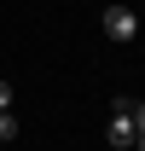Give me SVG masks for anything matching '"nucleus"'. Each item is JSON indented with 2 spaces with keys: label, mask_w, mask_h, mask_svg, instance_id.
Listing matches in <instances>:
<instances>
[{
  "label": "nucleus",
  "mask_w": 145,
  "mask_h": 151,
  "mask_svg": "<svg viewBox=\"0 0 145 151\" xmlns=\"http://www.w3.org/2000/svg\"><path fill=\"white\" fill-rule=\"evenodd\" d=\"M105 139L116 151L134 145V99H110V122H105Z\"/></svg>",
  "instance_id": "nucleus-1"
},
{
  "label": "nucleus",
  "mask_w": 145,
  "mask_h": 151,
  "mask_svg": "<svg viewBox=\"0 0 145 151\" xmlns=\"http://www.w3.org/2000/svg\"><path fill=\"white\" fill-rule=\"evenodd\" d=\"M99 29H105L110 41H134V35H139V18H134L128 6H110L105 18H99Z\"/></svg>",
  "instance_id": "nucleus-2"
},
{
  "label": "nucleus",
  "mask_w": 145,
  "mask_h": 151,
  "mask_svg": "<svg viewBox=\"0 0 145 151\" xmlns=\"http://www.w3.org/2000/svg\"><path fill=\"white\" fill-rule=\"evenodd\" d=\"M6 139H18V116L12 111H0V145H6Z\"/></svg>",
  "instance_id": "nucleus-3"
},
{
  "label": "nucleus",
  "mask_w": 145,
  "mask_h": 151,
  "mask_svg": "<svg viewBox=\"0 0 145 151\" xmlns=\"http://www.w3.org/2000/svg\"><path fill=\"white\" fill-rule=\"evenodd\" d=\"M134 139H145V105L134 99Z\"/></svg>",
  "instance_id": "nucleus-4"
},
{
  "label": "nucleus",
  "mask_w": 145,
  "mask_h": 151,
  "mask_svg": "<svg viewBox=\"0 0 145 151\" xmlns=\"http://www.w3.org/2000/svg\"><path fill=\"white\" fill-rule=\"evenodd\" d=\"M0 111H12V81H0Z\"/></svg>",
  "instance_id": "nucleus-5"
}]
</instances>
